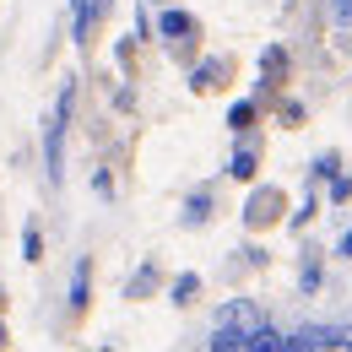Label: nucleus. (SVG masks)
<instances>
[{
    "label": "nucleus",
    "instance_id": "1",
    "mask_svg": "<svg viewBox=\"0 0 352 352\" xmlns=\"http://www.w3.org/2000/svg\"><path fill=\"white\" fill-rule=\"evenodd\" d=\"M287 212H293V195H287L282 184L255 179V184H250V195H244L239 222H244V233H271V228H282V222H287Z\"/></svg>",
    "mask_w": 352,
    "mask_h": 352
},
{
    "label": "nucleus",
    "instance_id": "2",
    "mask_svg": "<svg viewBox=\"0 0 352 352\" xmlns=\"http://www.w3.org/2000/svg\"><path fill=\"white\" fill-rule=\"evenodd\" d=\"M109 16H114V0H71L65 6V38L87 54L98 44V33L109 28Z\"/></svg>",
    "mask_w": 352,
    "mask_h": 352
},
{
    "label": "nucleus",
    "instance_id": "3",
    "mask_svg": "<svg viewBox=\"0 0 352 352\" xmlns=\"http://www.w3.org/2000/svg\"><path fill=\"white\" fill-rule=\"evenodd\" d=\"M233 76H239V54H201L184 71V87H190V98H217L233 87Z\"/></svg>",
    "mask_w": 352,
    "mask_h": 352
},
{
    "label": "nucleus",
    "instance_id": "4",
    "mask_svg": "<svg viewBox=\"0 0 352 352\" xmlns=\"http://www.w3.org/2000/svg\"><path fill=\"white\" fill-rule=\"evenodd\" d=\"M92 276H98V261L92 255H76L71 261V282H65V331H76L82 320L92 314Z\"/></svg>",
    "mask_w": 352,
    "mask_h": 352
},
{
    "label": "nucleus",
    "instance_id": "5",
    "mask_svg": "<svg viewBox=\"0 0 352 352\" xmlns=\"http://www.w3.org/2000/svg\"><path fill=\"white\" fill-rule=\"evenodd\" d=\"M325 271H331V250L314 244V239H304V244H298V261H293L298 298H320V293H325Z\"/></svg>",
    "mask_w": 352,
    "mask_h": 352
},
{
    "label": "nucleus",
    "instance_id": "6",
    "mask_svg": "<svg viewBox=\"0 0 352 352\" xmlns=\"http://www.w3.org/2000/svg\"><path fill=\"white\" fill-rule=\"evenodd\" d=\"M163 293H168V265L157 261V255H146V261L120 282V298H125V304H152V298H163Z\"/></svg>",
    "mask_w": 352,
    "mask_h": 352
},
{
    "label": "nucleus",
    "instance_id": "7",
    "mask_svg": "<svg viewBox=\"0 0 352 352\" xmlns=\"http://www.w3.org/2000/svg\"><path fill=\"white\" fill-rule=\"evenodd\" d=\"M65 135H71V125H60L54 114H44L38 157H44V184H49V190H65Z\"/></svg>",
    "mask_w": 352,
    "mask_h": 352
},
{
    "label": "nucleus",
    "instance_id": "8",
    "mask_svg": "<svg viewBox=\"0 0 352 352\" xmlns=\"http://www.w3.org/2000/svg\"><path fill=\"white\" fill-rule=\"evenodd\" d=\"M261 163H265V146H261V135H244V141H233V152H228V163H222V179L228 184H255L261 179Z\"/></svg>",
    "mask_w": 352,
    "mask_h": 352
},
{
    "label": "nucleus",
    "instance_id": "9",
    "mask_svg": "<svg viewBox=\"0 0 352 352\" xmlns=\"http://www.w3.org/2000/svg\"><path fill=\"white\" fill-rule=\"evenodd\" d=\"M222 212V195H217V184H195L184 201H179V228L184 233H201V228H212Z\"/></svg>",
    "mask_w": 352,
    "mask_h": 352
},
{
    "label": "nucleus",
    "instance_id": "10",
    "mask_svg": "<svg viewBox=\"0 0 352 352\" xmlns=\"http://www.w3.org/2000/svg\"><path fill=\"white\" fill-rule=\"evenodd\" d=\"M152 28L157 44H179V38H201V16L179 0V6H152Z\"/></svg>",
    "mask_w": 352,
    "mask_h": 352
},
{
    "label": "nucleus",
    "instance_id": "11",
    "mask_svg": "<svg viewBox=\"0 0 352 352\" xmlns=\"http://www.w3.org/2000/svg\"><path fill=\"white\" fill-rule=\"evenodd\" d=\"M261 120H265V109H261V98L250 92V98H233V103H228V120H222V125H228L233 141H244V135L261 131Z\"/></svg>",
    "mask_w": 352,
    "mask_h": 352
},
{
    "label": "nucleus",
    "instance_id": "12",
    "mask_svg": "<svg viewBox=\"0 0 352 352\" xmlns=\"http://www.w3.org/2000/svg\"><path fill=\"white\" fill-rule=\"evenodd\" d=\"M212 325H239V331H255V325H265V314L255 298H228V304L212 309Z\"/></svg>",
    "mask_w": 352,
    "mask_h": 352
},
{
    "label": "nucleus",
    "instance_id": "13",
    "mask_svg": "<svg viewBox=\"0 0 352 352\" xmlns=\"http://www.w3.org/2000/svg\"><path fill=\"white\" fill-rule=\"evenodd\" d=\"M201 293H206V276H201V271H174L163 298H168V309H195Z\"/></svg>",
    "mask_w": 352,
    "mask_h": 352
},
{
    "label": "nucleus",
    "instance_id": "14",
    "mask_svg": "<svg viewBox=\"0 0 352 352\" xmlns=\"http://www.w3.org/2000/svg\"><path fill=\"white\" fill-rule=\"evenodd\" d=\"M271 125H276V131H304L309 125V103L293 98V92H282V98L271 103Z\"/></svg>",
    "mask_w": 352,
    "mask_h": 352
},
{
    "label": "nucleus",
    "instance_id": "15",
    "mask_svg": "<svg viewBox=\"0 0 352 352\" xmlns=\"http://www.w3.org/2000/svg\"><path fill=\"white\" fill-rule=\"evenodd\" d=\"M320 206H325V195H320V190L309 184V190H304V201H298V206L287 212V222H282V228H287L293 239H304L309 228H314V217H320Z\"/></svg>",
    "mask_w": 352,
    "mask_h": 352
},
{
    "label": "nucleus",
    "instance_id": "16",
    "mask_svg": "<svg viewBox=\"0 0 352 352\" xmlns=\"http://www.w3.org/2000/svg\"><path fill=\"white\" fill-rule=\"evenodd\" d=\"M342 168H347L342 146H325V152H314V157H309V184H314V190H325V184L342 174Z\"/></svg>",
    "mask_w": 352,
    "mask_h": 352
},
{
    "label": "nucleus",
    "instance_id": "17",
    "mask_svg": "<svg viewBox=\"0 0 352 352\" xmlns=\"http://www.w3.org/2000/svg\"><path fill=\"white\" fill-rule=\"evenodd\" d=\"M114 65H120V82H141V38L135 33L114 38Z\"/></svg>",
    "mask_w": 352,
    "mask_h": 352
},
{
    "label": "nucleus",
    "instance_id": "18",
    "mask_svg": "<svg viewBox=\"0 0 352 352\" xmlns=\"http://www.w3.org/2000/svg\"><path fill=\"white\" fill-rule=\"evenodd\" d=\"M76 98H82V82H76V76H60V92H54V109H49V114H54L60 125H76Z\"/></svg>",
    "mask_w": 352,
    "mask_h": 352
},
{
    "label": "nucleus",
    "instance_id": "19",
    "mask_svg": "<svg viewBox=\"0 0 352 352\" xmlns=\"http://www.w3.org/2000/svg\"><path fill=\"white\" fill-rule=\"evenodd\" d=\"M233 255H239V261H228V282H239L244 271H265V265H271V250H265V244H244V250H233Z\"/></svg>",
    "mask_w": 352,
    "mask_h": 352
},
{
    "label": "nucleus",
    "instance_id": "20",
    "mask_svg": "<svg viewBox=\"0 0 352 352\" xmlns=\"http://www.w3.org/2000/svg\"><path fill=\"white\" fill-rule=\"evenodd\" d=\"M44 255H49L44 222H38V217H28V222H22V261H28V265H44Z\"/></svg>",
    "mask_w": 352,
    "mask_h": 352
},
{
    "label": "nucleus",
    "instance_id": "21",
    "mask_svg": "<svg viewBox=\"0 0 352 352\" xmlns=\"http://www.w3.org/2000/svg\"><path fill=\"white\" fill-rule=\"evenodd\" d=\"M206 352H250V331H239V325H212Z\"/></svg>",
    "mask_w": 352,
    "mask_h": 352
},
{
    "label": "nucleus",
    "instance_id": "22",
    "mask_svg": "<svg viewBox=\"0 0 352 352\" xmlns=\"http://www.w3.org/2000/svg\"><path fill=\"white\" fill-rule=\"evenodd\" d=\"M325 206H331V212H347V206H352V174H347V168L325 184Z\"/></svg>",
    "mask_w": 352,
    "mask_h": 352
},
{
    "label": "nucleus",
    "instance_id": "23",
    "mask_svg": "<svg viewBox=\"0 0 352 352\" xmlns=\"http://www.w3.org/2000/svg\"><path fill=\"white\" fill-rule=\"evenodd\" d=\"M87 184H92V195H98V201H114V195H120V184H114V168H109V163H98Z\"/></svg>",
    "mask_w": 352,
    "mask_h": 352
},
{
    "label": "nucleus",
    "instance_id": "24",
    "mask_svg": "<svg viewBox=\"0 0 352 352\" xmlns=\"http://www.w3.org/2000/svg\"><path fill=\"white\" fill-rule=\"evenodd\" d=\"M168 54H174V65H184V71H190V65L201 60V38H179V44H168Z\"/></svg>",
    "mask_w": 352,
    "mask_h": 352
},
{
    "label": "nucleus",
    "instance_id": "25",
    "mask_svg": "<svg viewBox=\"0 0 352 352\" xmlns=\"http://www.w3.org/2000/svg\"><path fill=\"white\" fill-rule=\"evenodd\" d=\"M135 87H141V82H120V87L109 92V103H114V114H135Z\"/></svg>",
    "mask_w": 352,
    "mask_h": 352
},
{
    "label": "nucleus",
    "instance_id": "26",
    "mask_svg": "<svg viewBox=\"0 0 352 352\" xmlns=\"http://www.w3.org/2000/svg\"><path fill=\"white\" fill-rule=\"evenodd\" d=\"M325 22L331 28H352V0H325Z\"/></svg>",
    "mask_w": 352,
    "mask_h": 352
},
{
    "label": "nucleus",
    "instance_id": "27",
    "mask_svg": "<svg viewBox=\"0 0 352 352\" xmlns=\"http://www.w3.org/2000/svg\"><path fill=\"white\" fill-rule=\"evenodd\" d=\"M331 54L352 65V28H336V33H331Z\"/></svg>",
    "mask_w": 352,
    "mask_h": 352
},
{
    "label": "nucleus",
    "instance_id": "28",
    "mask_svg": "<svg viewBox=\"0 0 352 352\" xmlns=\"http://www.w3.org/2000/svg\"><path fill=\"white\" fill-rule=\"evenodd\" d=\"M331 255H336V261H347V265H352V222H347V228H342V239L331 244Z\"/></svg>",
    "mask_w": 352,
    "mask_h": 352
},
{
    "label": "nucleus",
    "instance_id": "29",
    "mask_svg": "<svg viewBox=\"0 0 352 352\" xmlns=\"http://www.w3.org/2000/svg\"><path fill=\"white\" fill-rule=\"evenodd\" d=\"M0 352H11V325H6V314H0Z\"/></svg>",
    "mask_w": 352,
    "mask_h": 352
},
{
    "label": "nucleus",
    "instance_id": "30",
    "mask_svg": "<svg viewBox=\"0 0 352 352\" xmlns=\"http://www.w3.org/2000/svg\"><path fill=\"white\" fill-rule=\"evenodd\" d=\"M325 352H352V336H336V342H331Z\"/></svg>",
    "mask_w": 352,
    "mask_h": 352
},
{
    "label": "nucleus",
    "instance_id": "31",
    "mask_svg": "<svg viewBox=\"0 0 352 352\" xmlns=\"http://www.w3.org/2000/svg\"><path fill=\"white\" fill-rule=\"evenodd\" d=\"M11 309V293H6V276H0V314Z\"/></svg>",
    "mask_w": 352,
    "mask_h": 352
},
{
    "label": "nucleus",
    "instance_id": "32",
    "mask_svg": "<svg viewBox=\"0 0 352 352\" xmlns=\"http://www.w3.org/2000/svg\"><path fill=\"white\" fill-rule=\"evenodd\" d=\"M146 6H179V0H146Z\"/></svg>",
    "mask_w": 352,
    "mask_h": 352
}]
</instances>
